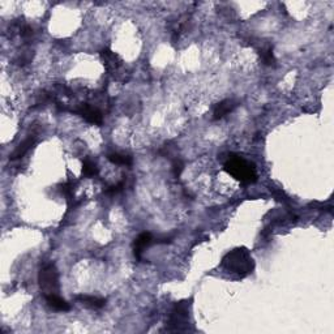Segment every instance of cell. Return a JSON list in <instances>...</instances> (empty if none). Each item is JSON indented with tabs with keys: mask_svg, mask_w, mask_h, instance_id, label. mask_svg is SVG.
Returning <instances> with one entry per match:
<instances>
[{
	"mask_svg": "<svg viewBox=\"0 0 334 334\" xmlns=\"http://www.w3.org/2000/svg\"><path fill=\"white\" fill-rule=\"evenodd\" d=\"M98 172H99L98 167H97V165L93 162V161L85 160L84 162H82V174H84V176L94 177L98 175Z\"/></svg>",
	"mask_w": 334,
	"mask_h": 334,
	"instance_id": "cell-14",
	"label": "cell"
},
{
	"mask_svg": "<svg viewBox=\"0 0 334 334\" xmlns=\"http://www.w3.org/2000/svg\"><path fill=\"white\" fill-rule=\"evenodd\" d=\"M44 298H46L47 304L53 308V309H55V311L67 312L71 309L70 303H67L64 299H61V298L59 297V294H56V295H47V297Z\"/></svg>",
	"mask_w": 334,
	"mask_h": 334,
	"instance_id": "cell-10",
	"label": "cell"
},
{
	"mask_svg": "<svg viewBox=\"0 0 334 334\" xmlns=\"http://www.w3.org/2000/svg\"><path fill=\"white\" fill-rule=\"evenodd\" d=\"M183 170H184V162L182 160H179V158H176V160L172 162V171H174L175 176L176 177L181 176Z\"/></svg>",
	"mask_w": 334,
	"mask_h": 334,
	"instance_id": "cell-15",
	"label": "cell"
},
{
	"mask_svg": "<svg viewBox=\"0 0 334 334\" xmlns=\"http://www.w3.org/2000/svg\"><path fill=\"white\" fill-rule=\"evenodd\" d=\"M260 58H261L262 63L268 67H272V65H276V58H274L273 49L271 46H265L260 50Z\"/></svg>",
	"mask_w": 334,
	"mask_h": 334,
	"instance_id": "cell-13",
	"label": "cell"
},
{
	"mask_svg": "<svg viewBox=\"0 0 334 334\" xmlns=\"http://www.w3.org/2000/svg\"><path fill=\"white\" fill-rule=\"evenodd\" d=\"M154 243V238L150 233H141L133 241V255L137 260L143 259V252L146 247Z\"/></svg>",
	"mask_w": 334,
	"mask_h": 334,
	"instance_id": "cell-7",
	"label": "cell"
},
{
	"mask_svg": "<svg viewBox=\"0 0 334 334\" xmlns=\"http://www.w3.org/2000/svg\"><path fill=\"white\" fill-rule=\"evenodd\" d=\"M225 171L243 184H252L257 181V170L255 163L244 160L240 155L230 154L224 166Z\"/></svg>",
	"mask_w": 334,
	"mask_h": 334,
	"instance_id": "cell-2",
	"label": "cell"
},
{
	"mask_svg": "<svg viewBox=\"0 0 334 334\" xmlns=\"http://www.w3.org/2000/svg\"><path fill=\"white\" fill-rule=\"evenodd\" d=\"M38 282H39V287H41L44 297L59 294V290H60L59 273L58 269H56V266L53 262L44 264L41 268V271L38 273Z\"/></svg>",
	"mask_w": 334,
	"mask_h": 334,
	"instance_id": "cell-3",
	"label": "cell"
},
{
	"mask_svg": "<svg viewBox=\"0 0 334 334\" xmlns=\"http://www.w3.org/2000/svg\"><path fill=\"white\" fill-rule=\"evenodd\" d=\"M101 56H102V59H103V61H105L103 64H105V67H106V70H107V72L113 73L114 76L117 75L123 65V60L120 59V56L118 55V54L113 53V51L108 49L102 50Z\"/></svg>",
	"mask_w": 334,
	"mask_h": 334,
	"instance_id": "cell-6",
	"label": "cell"
},
{
	"mask_svg": "<svg viewBox=\"0 0 334 334\" xmlns=\"http://www.w3.org/2000/svg\"><path fill=\"white\" fill-rule=\"evenodd\" d=\"M75 299L81 303L84 307L91 308V309H101L106 305V299L99 297H92V295H77Z\"/></svg>",
	"mask_w": 334,
	"mask_h": 334,
	"instance_id": "cell-9",
	"label": "cell"
},
{
	"mask_svg": "<svg viewBox=\"0 0 334 334\" xmlns=\"http://www.w3.org/2000/svg\"><path fill=\"white\" fill-rule=\"evenodd\" d=\"M189 308H191V300H181V302L175 303L174 308L171 309V314H170L169 321H167V326H169L167 330H188Z\"/></svg>",
	"mask_w": 334,
	"mask_h": 334,
	"instance_id": "cell-4",
	"label": "cell"
},
{
	"mask_svg": "<svg viewBox=\"0 0 334 334\" xmlns=\"http://www.w3.org/2000/svg\"><path fill=\"white\" fill-rule=\"evenodd\" d=\"M222 266L239 277H247L255 269V261H253L251 252L246 247H238L235 250L230 251L222 259Z\"/></svg>",
	"mask_w": 334,
	"mask_h": 334,
	"instance_id": "cell-1",
	"label": "cell"
},
{
	"mask_svg": "<svg viewBox=\"0 0 334 334\" xmlns=\"http://www.w3.org/2000/svg\"><path fill=\"white\" fill-rule=\"evenodd\" d=\"M34 141H35L34 136L28 137V139L25 140V141H23V143H21L20 145L16 148V150L12 153L11 160H17V158H21L23 155H25V153H27V151L32 148V145L34 144Z\"/></svg>",
	"mask_w": 334,
	"mask_h": 334,
	"instance_id": "cell-12",
	"label": "cell"
},
{
	"mask_svg": "<svg viewBox=\"0 0 334 334\" xmlns=\"http://www.w3.org/2000/svg\"><path fill=\"white\" fill-rule=\"evenodd\" d=\"M107 160L110 161L111 163H114V165L127 166V167H131L132 163H133V160H132L131 155L122 153H110L107 155Z\"/></svg>",
	"mask_w": 334,
	"mask_h": 334,
	"instance_id": "cell-11",
	"label": "cell"
},
{
	"mask_svg": "<svg viewBox=\"0 0 334 334\" xmlns=\"http://www.w3.org/2000/svg\"><path fill=\"white\" fill-rule=\"evenodd\" d=\"M73 113L81 117L85 122L91 123L94 125H101L103 123V114L96 106L91 103H80L76 108H73Z\"/></svg>",
	"mask_w": 334,
	"mask_h": 334,
	"instance_id": "cell-5",
	"label": "cell"
},
{
	"mask_svg": "<svg viewBox=\"0 0 334 334\" xmlns=\"http://www.w3.org/2000/svg\"><path fill=\"white\" fill-rule=\"evenodd\" d=\"M123 187H124V182H119L117 186H113V187H110L108 189H106V193H108V195H114V193H118V192L122 191Z\"/></svg>",
	"mask_w": 334,
	"mask_h": 334,
	"instance_id": "cell-16",
	"label": "cell"
},
{
	"mask_svg": "<svg viewBox=\"0 0 334 334\" xmlns=\"http://www.w3.org/2000/svg\"><path fill=\"white\" fill-rule=\"evenodd\" d=\"M238 106V102L234 99H225V101L219 102L218 105H215L214 110H213V119L219 120L225 118L227 114H230L234 108Z\"/></svg>",
	"mask_w": 334,
	"mask_h": 334,
	"instance_id": "cell-8",
	"label": "cell"
}]
</instances>
